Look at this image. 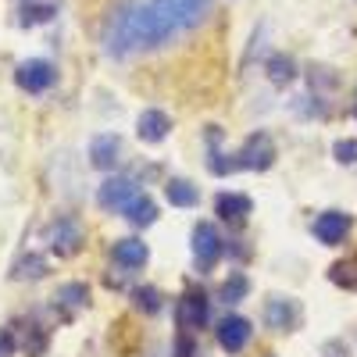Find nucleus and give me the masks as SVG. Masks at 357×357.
<instances>
[{
  "instance_id": "1",
  "label": "nucleus",
  "mask_w": 357,
  "mask_h": 357,
  "mask_svg": "<svg viewBox=\"0 0 357 357\" xmlns=\"http://www.w3.org/2000/svg\"><path fill=\"white\" fill-rule=\"evenodd\" d=\"M211 15V0H122L104 18L100 40L111 57L158 50L197 29Z\"/></svg>"
},
{
  "instance_id": "2",
  "label": "nucleus",
  "mask_w": 357,
  "mask_h": 357,
  "mask_svg": "<svg viewBox=\"0 0 357 357\" xmlns=\"http://www.w3.org/2000/svg\"><path fill=\"white\" fill-rule=\"evenodd\" d=\"M236 165L247 172H268L275 165V143L268 132H250L243 139V146L236 151Z\"/></svg>"
},
{
  "instance_id": "3",
  "label": "nucleus",
  "mask_w": 357,
  "mask_h": 357,
  "mask_svg": "<svg viewBox=\"0 0 357 357\" xmlns=\"http://www.w3.org/2000/svg\"><path fill=\"white\" fill-rule=\"evenodd\" d=\"M82 243H86V232H82V225L75 218H57L47 229V247L57 257H75L82 250Z\"/></svg>"
},
{
  "instance_id": "4",
  "label": "nucleus",
  "mask_w": 357,
  "mask_h": 357,
  "mask_svg": "<svg viewBox=\"0 0 357 357\" xmlns=\"http://www.w3.org/2000/svg\"><path fill=\"white\" fill-rule=\"evenodd\" d=\"M207 314H211V301L200 293V289H186L183 296H178L175 304V321L183 333H197L207 325Z\"/></svg>"
},
{
  "instance_id": "5",
  "label": "nucleus",
  "mask_w": 357,
  "mask_h": 357,
  "mask_svg": "<svg viewBox=\"0 0 357 357\" xmlns=\"http://www.w3.org/2000/svg\"><path fill=\"white\" fill-rule=\"evenodd\" d=\"M222 257V236L211 222H197L193 225V261L200 272H211Z\"/></svg>"
},
{
  "instance_id": "6",
  "label": "nucleus",
  "mask_w": 357,
  "mask_h": 357,
  "mask_svg": "<svg viewBox=\"0 0 357 357\" xmlns=\"http://www.w3.org/2000/svg\"><path fill=\"white\" fill-rule=\"evenodd\" d=\"M57 72L50 61H43V57H33V61H22L15 68V82L25 89V93H47V89L54 86Z\"/></svg>"
},
{
  "instance_id": "7",
  "label": "nucleus",
  "mask_w": 357,
  "mask_h": 357,
  "mask_svg": "<svg viewBox=\"0 0 357 357\" xmlns=\"http://www.w3.org/2000/svg\"><path fill=\"white\" fill-rule=\"evenodd\" d=\"M264 321H268V329H275V333H293L296 325H301V307H296V301H289V296H272V301L264 304Z\"/></svg>"
},
{
  "instance_id": "8",
  "label": "nucleus",
  "mask_w": 357,
  "mask_h": 357,
  "mask_svg": "<svg viewBox=\"0 0 357 357\" xmlns=\"http://www.w3.org/2000/svg\"><path fill=\"white\" fill-rule=\"evenodd\" d=\"M350 215L347 211H325V215H318L314 218V240L318 243H325V247H336V243H343L347 240V232H350Z\"/></svg>"
},
{
  "instance_id": "9",
  "label": "nucleus",
  "mask_w": 357,
  "mask_h": 357,
  "mask_svg": "<svg viewBox=\"0 0 357 357\" xmlns=\"http://www.w3.org/2000/svg\"><path fill=\"white\" fill-rule=\"evenodd\" d=\"M132 197H136V183H132V178H126V175L107 178V183L97 190V204L104 207V211H126Z\"/></svg>"
},
{
  "instance_id": "10",
  "label": "nucleus",
  "mask_w": 357,
  "mask_h": 357,
  "mask_svg": "<svg viewBox=\"0 0 357 357\" xmlns=\"http://www.w3.org/2000/svg\"><path fill=\"white\" fill-rule=\"evenodd\" d=\"M250 321L243 318V314H225L222 321H218V343H222V350H229V354H240L247 343H250Z\"/></svg>"
},
{
  "instance_id": "11",
  "label": "nucleus",
  "mask_w": 357,
  "mask_h": 357,
  "mask_svg": "<svg viewBox=\"0 0 357 357\" xmlns=\"http://www.w3.org/2000/svg\"><path fill=\"white\" fill-rule=\"evenodd\" d=\"M118 154H122V139H118L114 132L93 136V143H89V161H93V168H100V172H111L118 165Z\"/></svg>"
},
{
  "instance_id": "12",
  "label": "nucleus",
  "mask_w": 357,
  "mask_h": 357,
  "mask_svg": "<svg viewBox=\"0 0 357 357\" xmlns=\"http://www.w3.org/2000/svg\"><path fill=\"white\" fill-rule=\"evenodd\" d=\"M215 215H218L222 222L243 225L247 215H250V197H243V193H218V200H215Z\"/></svg>"
},
{
  "instance_id": "13",
  "label": "nucleus",
  "mask_w": 357,
  "mask_h": 357,
  "mask_svg": "<svg viewBox=\"0 0 357 357\" xmlns=\"http://www.w3.org/2000/svg\"><path fill=\"white\" fill-rule=\"evenodd\" d=\"M168 129H172V118H168L165 111H158V107L143 111L139 122H136V132H139L143 143H161V139L168 136Z\"/></svg>"
},
{
  "instance_id": "14",
  "label": "nucleus",
  "mask_w": 357,
  "mask_h": 357,
  "mask_svg": "<svg viewBox=\"0 0 357 357\" xmlns=\"http://www.w3.org/2000/svg\"><path fill=\"white\" fill-rule=\"evenodd\" d=\"M86 304H89V286L86 282H65L54 293V307H65V314H75Z\"/></svg>"
},
{
  "instance_id": "15",
  "label": "nucleus",
  "mask_w": 357,
  "mask_h": 357,
  "mask_svg": "<svg viewBox=\"0 0 357 357\" xmlns=\"http://www.w3.org/2000/svg\"><path fill=\"white\" fill-rule=\"evenodd\" d=\"M111 257H114V264H122V268H143L151 254H146V243H139V240H118L111 247Z\"/></svg>"
},
{
  "instance_id": "16",
  "label": "nucleus",
  "mask_w": 357,
  "mask_h": 357,
  "mask_svg": "<svg viewBox=\"0 0 357 357\" xmlns=\"http://www.w3.org/2000/svg\"><path fill=\"white\" fill-rule=\"evenodd\" d=\"M126 218H129L136 229L154 225V218H158V204L146 197V193H136V197L129 200V207H126Z\"/></svg>"
},
{
  "instance_id": "17",
  "label": "nucleus",
  "mask_w": 357,
  "mask_h": 357,
  "mask_svg": "<svg viewBox=\"0 0 357 357\" xmlns=\"http://www.w3.org/2000/svg\"><path fill=\"white\" fill-rule=\"evenodd\" d=\"M54 15H57V8L50 4V0H29V4H22V11H18V22L22 25H43Z\"/></svg>"
},
{
  "instance_id": "18",
  "label": "nucleus",
  "mask_w": 357,
  "mask_h": 357,
  "mask_svg": "<svg viewBox=\"0 0 357 357\" xmlns=\"http://www.w3.org/2000/svg\"><path fill=\"white\" fill-rule=\"evenodd\" d=\"M165 197L172 207H193L200 197H197V186H190L186 178H168V186H165Z\"/></svg>"
},
{
  "instance_id": "19",
  "label": "nucleus",
  "mask_w": 357,
  "mask_h": 357,
  "mask_svg": "<svg viewBox=\"0 0 357 357\" xmlns=\"http://www.w3.org/2000/svg\"><path fill=\"white\" fill-rule=\"evenodd\" d=\"M329 282L340 286V289H357V254L347 257V261H336L329 268Z\"/></svg>"
},
{
  "instance_id": "20",
  "label": "nucleus",
  "mask_w": 357,
  "mask_h": 357,
  "mask_svg": "<svg viewBox=\"0 0 357 357\" xmlns=\"http://www.w3.org/2000/svg\"><path fill=\"white\" fill-rule=\"evenodd\" d=\"M247 293H250V279L240 275V272H232V275L222 282V289H218V301H222V304H240Z\"/></svg>"
},
{
  "instance_id": "21",
  "label": "nucleus",
  "mask_w": 357,
  "mask_h": 357,
  "mask_svg": "<svg viewBox=\"0 0 357 357\" xmlns=\"http://www.w3.org/2000/svg\"><path fill=\"white\" fill-rule=\"evenodd\" d=\"M11 275H15V279H43V275H47V261H43L40 254H25V257L15 261Z\"/></svg>"
},
{
  "instance_id": "22",
  "label": "nucleus",
  "mask_w": 357,
  "mask_h": 357,
  "mask_svg": "<svg viewBox=\"0 0 357 357\" xmlns=\"http://www.w3.org/2000/svg\"><path fill=\"white\" fill-rule=\"evenodd\" d=\"M132 304H136L143 314H158V311H161V293H158L154 286H139V289H132Z\"/></svg>"
},
{
  "instance_id": "23",
  "label": "nucleus",
  "mask_w": 357,
  "mask_h": 357,
  "mask_svg": "<svg viewBox=\"0 0 357 357\" xmlns=\"http://www.w3.org/2000/svg\"><path fill=\"white\" fill-rule=\"evenodd\" d=\"M268 75H272V82H275V86H286V82H293V75H296V65L289 61V57L275 54L272 61H268Z\"/></svg>"
},
{
  "instance_id": "24",
  "label": "nucleus",
  "mask_w": 357,
  "mask_h": 357,
  "mask_svg": "<svg viewBox=\"0 0 357 357\" xmlns=\"http://www.w3.org/2000/svg\"><path fill=\"white\" fill-rule=\"evenodd\" d=\"M22 347H25V354H29V357H43V350H47V333H40L36 325H33V329L25 333Z\"/></svg>"
},
{
  "instance_id": "25",
  "label": "nucleus",
  "mask_w": 357,
  "mask_h": 357,
  "mask_svg": "<svg viewBox=\"0 0 357 357\" xmlns=\"http://www.w3.org/2000/svg\"><path fill=\"white\" fill-rule=\"evenodd\" d=\"M333 154L340 165H357V139H336Z\"/></svg>"
},
{
  "instance_id": "26",
  "label": "nucleus",
  "mask_w": 357,
  "mask_h": 357,
  "mask_svg": "<svg viewBox=\"0 0 357 357\" xmlns=\"http://www.w3.org/2000/svg\"><path fill=\"white\" fill-rule=\"evenodd\" d=\"M175 357H197V343H193V333H183L175 340Z\"/></svg>"
},
{
  "instance_id": "27",
  "label": "nucleus",
  "mask_w": 357,
  "mask_h": 357,
  "mask_svg": "<svg viewBox=\"0 0 357 357\" xmlns=\"http://www.w3.org/2000/svg\"><path fill=\"white\" fill-rule=\"evenodd\" d=\"M321 357H350V347L343 340H329V343H321Z\"/></svg>"
},
{
  "instance_id": "28",
  "label": "nucleus",
  "mask_w": 357,
  "mask_h": 357,
  "mask_svg": "<svg viewBox=\"0 0 357 357\" xmlns=\"http://www.w3.org/2000/svg\"><path fill=\"white\" fill-rule=\"evenodd\" d=\"M15 350V336H11V329H0V357H8Z\"/></svg>"
},
{
  "instance_id": "29",
  "label": "nucleus",
  "mask_w": 357,
  "mask_h": 357,
  "mask_svg": "<svg viewBox=\"0 0 357 357\" xmlns=\"http://www.w3.org/2000/svg\"><path fill=\"white\" fill-rule=\"evenodd\" d=\"M272 357H275V354H272Z\"/></svg>"
}]
</instances>
